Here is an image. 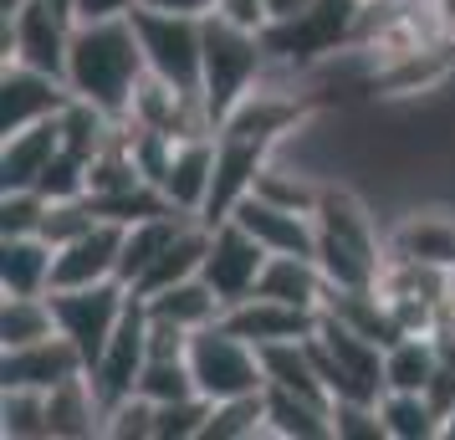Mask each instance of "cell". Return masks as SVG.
<instances>
[{"instance_id":"23","label":"cell","mask_w":455,"mask_h":440,"mask_svg":"<svg viewBox=\"0 0 455 440\" xmlns=\"http://www.w3.org/2000/svg\"><path fill=\"white\" fill-rule=\"evenodd\" d=\"M267 436L271 440H332V404L267 384Z\"/></svg>"},{"instance_id":"22","label":"cell","mask_w":455,"mask_h":440,"mask_svg":"<svg viewBox=\"0 0 455 440\" xmlns=\"http://www.w3.org/2000/svg\"><path fill=\"white\" fill-rule=\"evenodd\" d=\"M256 292L276 297V302H291V308H307V313H323L332 282L317 267V256H267V272L256 282Z\"/></svg>"},{"instance_id":"6","label":"cell","mask_w":455,"mask_h":440,"mask_svg":"<svg viewBox=\"0 0 455 440\" xmlns=\"http://www.w3.org/2000/svg\"><path fill=\"white\" fill-rule=\"evenodd\" d=\"M189 369H195V384H200V395L210 404L215 399H235V395L267 389L261 348L246 343L235 328H226V317L200 328V333H189Z\"/></svg>"},{"instance_id":"11","label":"cell","mask_w":455,"mask_h":440,"mask_svg":"<svg viewBox=\"0 0 455 440\" xmlns=\"http://www.w3.org/2000/svg\"><path fill=\"white\" fill-rule=\"evenodd\" d=\"M144 364H148V308H144V297L133 292L124 323H118V333L108 338V348L98 354V364L87 369V384L98 389L103 410L124 404L128 395H139V374H144Z\"/></svg>"},{"instance_id":"4","label":"cell","mask_w":455,"mask_h":440,"mask_svg":"<svg viewBox=\"0 0 455 440\" xmlns=\"http://www.w3.org/2000/svg\"><path fill=\"white\" fill-rule=\"evenodd\" d=\"M358 5L363 0H312L307 11L267 21L261 42H267L271 62H287L297 72L332 62L338 52H353V31H358Z\"/></svg>"},{"instance_id":"12","label":"cell","mask_w":455,"mask_h":440,"mask_svg":"<svg viewBox=\"0 0 455 440\" xmlns=\"http://www.w3.org/2000/svg\"><path fill=\"white\" fill-rule=\"evenodd\" d=\"M67 103H72L67 77L42 72V67H26V62L0 67V139H5V133H21V128H31V124L57 118Z\"/></svg>"},{"instance_id":"15","label":"cell","mask_w":455,"mask_h":440,"mask_svg":"<svg viewBox=\"0 0 455 440\" xmlns=\"http://www.w3.org/2000/svg\"><path fill=\"white\" fill-rule=\"evenodd\" d=\"M118 267H124V226L98 220L87 236L57 246L52 287H98V282H118Z\"/></svg>"},{"instance_id":"27","label":"cell","mask_w":455,"mask_h":440,"mask_svg":"<svg viewBox=\"0 0 455 440\" xmlns=\"http://www.w3.org/2000/svg\"><path fill=\"white\" fill-rule=\"evenodd\" d=\"M379 415H384L389 440H440V420H445L430 404V395H419V389H384Z\"/></svg>"},{"instance_id":"28","label":"cell","mask_w":455,"mask_h":440,"mask_svg":"<svg viewBox=\"0 0 455 440\" xmlns=\"http://www.w3.org/2000/svg\"><path fill=\"white\" fill-rule=\"evenodd\" d=\"M435 374V333H404L384 348V384L389 389H430Z\"/></svg>"},{"instance_id":"26","label":"cell","mask_w":455,"mask_h":440,"mask_svg":"<svg viewBox=\"0 0 455 440\" xmlns=\"http://www.w3.org/2000/svg\"><path fill=\"white\" fill-rule=\"evenodd\" d=\"M256 195H261V200H276V205H287V210H317V200H323V189H328V180H323V174H312L307 164H297V159H282V148H276V154H271V164L261 169V174H256Z\"/></svg>"},{"instance_id":"14","label":"cell","mask_w":455,"mask_h":440,"mask_svg":"<svg viewBox=\"0 0 455 440\" xmlns=\"http://www.w3.org/2000/svg\"><path fill=\"white\" fill-rule=\"evenodd\" d=\"M230 215H235L271 256H317V220H312L307 210H287V205H276V200H261V195L251 189V195L235 200Z\"/></svg>"},{"instance_id":"1","label":"cell","mask_w":455,"mask_h":440,"mask_svg":"<svg viewBox=\"0 0 455 440\" xmlns=\"http://www.w3.org/2000/svg\"><path fill=\"white\" fill-rule=\"evenodd\" d=\"M148 77L144 46L133 31V16H83L67 46V87L72 98L103 108L108 118L128 124L133 92Z\"/></svg>"},{"instance_id":"3","label":"cell","mask_w":455,"mask_h":440,"mask_svg":"<svg viewBox=\"0 0 455 440\" xmlns=\"http://www.w3.org/2000/svg\"><path fill=\"white\" fill-rule=\"evenodd\" d=\"M271 67V52L261 42V31L235 26L226 16H205V67H200V98H205L210 124L220 128L230 118V108L251 98Z\"/></svg>"},{"instance_id":"20","label":"cell","mask_w":455,"mask_h":440,"mask_svg":"<svg viewBox=\"0 0 455 440\" xmlns=\"http://www.w3.org/2000/svg\"><path fill=\"white\" fill-rule=\"evenodd\" d=\"M62 148V124L46 118V124H31L21 133H5L0 144V189H26L42 180V169L57 159Z\"/></svg>"},{"instance_id":"42","label":"cell","mask_w":455,"mask_h":440,"mask_svg":"<svg viewBox=\"0 0 455 440\" xmlns=\"http://www.w3.org/2000/svg\"><path fill=\"white\" fill-rule=\"evenodd\" d=\"M312 0H267V16L271 21H282V16H297V11H307Z\"/></svg>"},{"instance_id":"18","label":"cell","mask_w":455,"mask_h":440,"mask_svg":"<svg viewBox=\"0 0 455 440\" xmlns=\"http://www.w3.org/2000/svg\"><path fill=\"white\" fill-rule=\"evenodd\" d=\"M210 180H215V133H195L174 144V159L164 169V200L185 215L205 220V200H210Z\"/></svg>"},{"instance_id":"10","label":"cell","mask_w":455,"mask_h":440,"mask_svg":"<svg viewBox=\"0 0 455 440\" xmlns=\"http://www.w3.org/2000/svg\"><path fill=\"white\" fill-rule=\"evenodd\" d=\"M267 256H271L267 246H261L235 215H226V220L210 226V252H205L200 276L215 287V297H220L226 308H235L241 297L256 292V282H261V272H267Z\"/></svg>"},{"instance_id":"21","label":"cell","mask_w":455,"mask_h":440,"mask_svg":"<svg viewBox=\"0 0 455 440\" xmlns=\"http://www.w3.org/2000/svg\"><path fill=\"white\" fill-rule=\"evenodd\" d=\"M144 297L148 317H159V323H174V328H185V333H200L210 323H220L226 317V302L215 297L205 276H185V282H174V287H159V292H139Z\"/></svg>"},{"instance_id":"13","label":"cell","mask_w":455,"mask_h":440,"mask_svg":"<svg viewBox=\"0 0 455 440\" xmlns=\"http://www.w3.org/2000/svg\"><path fill=\"white\" fill-rule=\"evenodd\" d=\"M77 374H87V358L62 333L5 348V358H0V389H42L46 395V389H57V384H67Z\"/></svg>"},{"instance_id":"7","label":"cell","mask_w":455,"mask_h":440,"mask_svg":"<svg viewBox=\"0 0 455 440\" xmlns=\"http://www.w3.org/2000/svg\"><path fill=\"white\" fill-rule=\"evenodd\" d=\"M133 31L144 46V62L154 77L174 83L180 92H200L205 67V16H174V11H144L133 5Z\"/></svg>"},{"instance_id":"25","label":"cell","mask_w":455,"mask_h":440,"mask_svg":"<svg viewBox=\"0 0 455 440\" xmlns=\"http://www.w3.org/2000/svg\"><path fill=\"white\" fill-rule=\"evenodd\" d=\"M189 220H200V215L164 210V215H148V220H139V226H124V267H118V282H124V287H139V282L148 276V267L164 256V246L185 231Z\"/></svg>"},{"instance_id":"5","label":"cell","mask_w":455,"mask_h":440,"mask_svg":"<svg viewBox=\"0 0 455 440\" xmlns=\"http://www.w3.org/2000/svg\"><path fill=\"white\" fill-rule=\"evenodd\" d=\"M312 364L323 384L332 389V399H379L389 384H384V343L363 338L358 328L338 323V317H317V333L307 338Z\"/></svg>"},{"instance_id":"40","label":"cell","mask_w":455,"mask_h":440,"mask_svg":"<svg viewBox=\"0 0 455 440\" xmlns=\"http://www.w3.org/2000/svg\"><path fill=\"white\" fill-rule=\"evenodd\" d=\"M133 5H144V11H174V16H210L215 11V0H133Z\"/></svg>"},{"instance_id":"17","label":"cell","mask_w":455,"mask_h":440,"mask_svg":"<svg viewBox=\"0 0 455 440\" xmlns=\"http://www.w3.org/2000/svg\"><path fill=\"white\" fill-rule=\"evenodd\" d=\"M389 256L455 272V210H410L389 226Z\"/></svg>"},{"instance_id":"2","label":"cell","mask_w":455,"mask_h":440,"mask_svg":"<svg viewBox=\"0 0 455 440\" xmlns=\"http://www.w3.org/2000/svg\"><path fill=\"white\" fill-rule=\"evenodd\" d=\"M317 220V267L332 287H379L389 261V231H379L373 205L343 180H328L312 210Z\"/></svg>"},{"instance_id":"19","label":"cell","mask_w":455,"mask_h":440,"mask_svg":"<svg viewBox=\"0 0 455 440\" xmlns=\"http://www.w3.org/2000/svg\"><path fill=\"white\" fill-rule=\"evenodd\" d=\"M52 267H57V246L46 236H5L0 241V292L5 297H46Z\"/></svg>"},{"instance_id":"9","label":"cell","mask_w":455,"mask_h":440,"mask_svg":"<svg viewBox=\"0 0 455 440\" xmlns=\"http://www.w3.org/2000/svg\"><path fill=\"white\" fill-rule=\"evenodd\" d=\"M72 31H77V21H67L57 5L26 0L16 16H0V57L67 77V46H72Z\"/></svg>"},{"instance_id":"30","label":"cell","mask_w":455,"mask_h":440,"mask_svg":"<svg viewBox=\"0 0 455 440\" xmlns=\"http://www.w3.org/2000/svg\"><path fill=\"white\" fill-rule=\"evenodd\" d=\"M139 395L148 404H174V399L200 395L195 369H189V354H148L144 374H139Z\"/></svg>"},{"instance_id":"33","label":"cell","mask_w":455,"mask_h":440,"mask_svg":"<svg viewBox=\"0 0 455 440\" xmlns=\"http://www.w3.org/2000/svg\"><path fill=\"white\" fill-rule=\"evenodd\" d=\"M210 420V399L189 395L174 404H154V440H200Z\"/></svg>"},{"instance_id":"43","label":"cell","mask_w":455,"mask_h":440,"mask_svg":"<svg viewBox=\"0 0 455 440\" xmlns=\"http://www.w3.org/2000/svg\"><path fill=\"white\" fill-rule=\"evenodd\" d=\"M440 440H455V410L445 415V425H440Z\"/></svg>"},{"instance_id":"31","label":"cell","mask_w":455,"mask_h":440,"mask_svg":"<svg viewBox=\"0 0 455 440\" xmlns=\"http://www.w3.org/2000/svg\"><path fill=\"white\" fill-rule=\"evenodd\" d=\"M52 333H57L52 297H5V308H0V343L5 348H21V343H36Z\"/></svg>"},{"instance_id":"16","label":"cell","mask_w":455,"mask_h":440,"mask_svg":"<svg viewBox=\"0 0 455 440\" xmlns=\"http://www.w3.org/2000/svg\"><path fill=\"white\" fill-rule=\"evenodd\" d=\"M317 317L323 313H307V308H291V302L251 292V297H241L235 308H226V328H235V333L246 338V343H256V348H271V343L312 338L317 333Z\"/></svg>"},{"instance_id":"36","label":"cell","mask_w":455,"mask_h":440,"mask_svg":"<svg viewBox=\"0 0 455 440\" xmlns=\"http://www.w3.org/2000/svg\"><path fill=\"white\" fill-rule=\"evenodd\" d=\"M98 220H103V215L92 210L87 195H77V200H52V210H46V220H42V236L52 241V246H67V241L87 236Z\"/></svg>"},{"instance_id":"24","label":"cell","mask_w":455,"mask_h":440,"mask_svg":"<svg viewBox=\"0 0 455 440\" xmlns=\"http://www.w3.org/2000/svg\"><path fill=\"white\" fill-rule=\"evenodd\" d=\"M46 420H52V440H83V436H103V399L87 384V374L67 379L57 389H46Z\"/></svg>"},{"instance_id":"34","label":"cell","mask_w":455,"mask_h":440,"mask_svg":"<svg viewBox=\"0 0 455 440\" xmlns=\"http://www.w3.org/2000/svg\"><path fill=\"white\" fill-rule=\"evenodd\" d=\"M87 185H92V164L72 148H57V159L42 169V180L31 189H42L46 200H77V195H87Z\"/></svg>"},{"instance_id":"41","label":"cell","mask_w":455,"mask_h":440,"mask_svg":"<svg viewBox=\"0 0 455 440\" xmlns=\"http://www.w3.org/2000/svg\"><path fill=\"white\" fill-rule=\"evenodd\" d=\"M133 0H83V16H128Z\"/></svg>"},{"instance_id":"8","label":"cell","mask_w":455,"mask_h":440,"mask_svg":"<svg viewBox=\"0 0 455 440\" xmlns=\"http://www.w3.org/2000/svg\"><path fill=\"white\" fill-rule=\"evenodd\" d=\"M52 313H57V333L77 343V354L87 358V369L98 364V354L108 348V338L118 333L133 287L124 282H98V287H52Z\"/></svg>"},{"instance_id":"35","label":"cell","mask_w":455,"mask_h":440,"mask_svg":"<svg viewBox=\"0 0 455 440\" xmlns=\"http://www.w3.org/2000/svg\"><path fill=\"white\" fill-rule=\"evenodd\" d=\"M46 210H52V200L42 189H5L0 195V236H42Z\"/></svg>"},{"instance_id":"32","label":"cell","mask_w":455,"mask_h":440,"mask_svg":"<svg viewBox=\"0 0 455 440\" xmlns=\"http://www.w3.org/2000/svg\"><path fill=\"white\" fill-rule=\"evenodd\" d=\"M0 430H5V440H52L42 389H5V399H0Z\"/></svg>"},{"instance_id":"37","label":"cell","mask_w":455,"mask_h":440,"mask_svg":"<svg viewBox=\"0 0 455 440\" xmlns=\"http://www.w3.org/2000/svg\"><path fill=\"white\" fill-rule=\"evenodd\" d=\"M332 440H389L379 399H332Z\"/></svg>"},{"instance_id":"29","label":"cell","mask_w":455,"mask_h":440,"mask_svg":"<svg viewBox=\"0 0 455 440\" xmlns=\"http://www.w3.org/2000/svg\"><path fill=\"white\" fill-rule=\"evenodd\" d=\"M256 436H267V389L235 395V399H215L200 440H256Z\"/></svg>"},{"instance_id":"38","label":"cell","mask_w":455,"mask_h":440,"mask_svg":"<svg viewBox=\"0 0 455 440\" xmlns=\"http://www.w3.org/2000/svg\"><path fill=\"white\" fill-rule=\"evenodd\" d=\"M103 436H113V440H154V404H148L144 395H128L124 404L108 410Z\"/></svg>"},{"instance_id":"39","label":"cell","mask_w":455,"mask_h":440,"mask_svg":"<svg viewBox=\"0 0 455 440\" xmlns=\"http://www.w3.org/2000/svg\"><path fill=\"white\" fill-rule=\"evenodd\" d=\"M215 16H226L235 26H251V31H267V0H215Z\"/></svg>"}]
</instances>
